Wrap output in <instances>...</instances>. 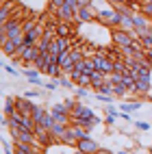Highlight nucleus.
I'll use <instances>...</instances> for the list:
<instances>
[{"label":"nucleus","instance_id":"nucleus-9","mask_svg":"<svg viewBox=\"0 0 152 154\" xmlns=\"http://www.w3.org/2000/svg\"><path fill=\"white\" fill-rule=\"evenodd\" d=\"M57 17H59V22H70V24H74L76 13H74V9L70 7V5H63V7L57 11Z\"/></svg>","mask_w":152,"mask_h":154},{"label":"nucleus","instance_id":"nucleus-25","mask_svg":"<svg viewBox=\"0 0 152 154\" xmlns=\"http://www.w3.org/2000/svg\"><path fill=\"white\" fill-rule=\"evenodd\" d=\"M2 67H5L7 74H11V76H15V78H17V76H22V69H17V67H13V65H9V63H5Z\"/></svg>","mask_w":152,"mask_h":154},{"label":"nucleus","instance_id":"nucleus-39","mask_svg":"<svg viewBox=\"0 0 152 154\" xmlns=\"http://www.w3.org/2000/svg\"><path fill=\"white\" fill-rule=\"evenodd\" d=\"M42 154H44V152H42Z\"/></svg>","mask_w":152,"mask_h":154},{"label":"nucleus","instance_id":"nucleus-20","mask_svg":"<svg viewBox=\"0 0 152 154\" xmlns=\"http://www.w3.org/2000/svg\"><path fill=\"white\" fill-rule=\"evenodd\" d=\"M74 96H76V100H83V102H87V100L91 98V94H89V87H76Z\"/></svg>","mask_w":152,"mask_h":154},{"label":"nucleus","instance_id":"nucleus-5","mask_svg":"<svg viewBox=\"0 0 152 154\" xmlns=\"http://www.w3.org/2000/svg\"><path fill=\"white\" fill-rule=\"evenodd\" d=\"M39 74H42V72H39L37 67H24V69H22V76L28 80L30 85H35V87H44V80L39 78Z\"/></svg>","mask_w":152,"mask_h":154},{"label":"nucleus","instance_id":"nucleus-24","mask_svg":"<svg viewBox=\"0 0 152 154\" xmlns=\"http://www.w3.org/2000/svg\"><path fill=\"white\" fill-rule=\"evenodd\" d=\"M107 83H111V85H122V74H117V72L107 74Z\"/></svg>","mask_w":152,"mask_h":154},{"label":"nucleus","instance_id":"nucleus-32","mask_svg":"<svg viewBox=\"0 0 152 154\" xmlns=\"http://www.w3.org/2000/svg\"><path fill=\"white\" fill-rule=\"evenodd\" d=\"M135 126H137L139 130H150V124H148V122H135Z\"/></svg>","mask_w":152,"mask_h":154},{"label":"nucleus","instance_id":"nucleus-17","mask_svg":"<svg viewBox=\"0 0 152 154\" xmlns=\"http://www.w3.org/2000/svg\"><path fill=\"white\" fill-rule=\"evenodd\" d=\"M94 98L98 100V102H104V104H115V96H107V94H102V91H94Z\"/></svg>","mask_w":152,"mask_h":154},{"label":"nucleus","instance_id":"nucleus-11","mask_svg":"<svg viewBox=\"0 0 152 154\" xmlns=\"http://www.w3.org/2000/svg\"><path fill=\"white\" fill-rule=\"evenodd\" d=\"M17 141H22V143H39L37 137H35V132H30V130H22V132H17V135L13 137V143ZM42 146V143H39Z\"/></svg>","mask_w":152,"mask_h":154},{"label":"nucleus","instance_id":"nucleus-2","mask_svg":"<svg viewBox=\"0 0 152 154\" xmlns=\"http://www.w3.org/2000/svg\"><path fill=\"white\" fill-rule=\"evenodd\" d=\"M89 22H96V11H94L91 7H80L78 11H76L74 24L80 26V24H89Z\"/></svg>","mask_w":152,"mask_h":154},{"label":"nucleus","instance_id":"nucleus-33","mask_svg":"<svg viewBox=\"0 0 152 154\" xmlns=\"http://www.w3.org/2000/svg\"><path fill=\"white\" fill-rule=\"evenodd\" d=\"M76 2H78L80 7H89V5H91V0H76Z\"/></svg>","mask_w":152,"mask_h":154},{"label":"nucleus","instance_id":"nucleus-23","mask_svg":"<svg viewBox=\"0 0 152 154\" xmlns=\"http://www.w3.org/2000/svg\"><path fill=\"white\" fill-rule=\"evenodd\" d=\"M39 24L35 22V20H24V22H22V28H24V35L26 33H30V30H35Z\"/></svg>","mask_w":152,"mask_h":154},{"label":"nucleus","instance_id":"nucleus-38","mask_svg":"<svg viewBox=\"0 0 152 154\" xmlns=\"http://www.w3.org/2000/svg\"><path fill=\"white\" fill-rule=\"evenodd\" d=\"M117 154H133L130 150H122V152H117Z\"/></svg>","mask_w":152,"mask_h":154},{"label":"nucleus","instance_id":"nucleus-18","mask_svg":"<svg viewBox=\"0 0 152 154\" xmlns=\"http://www.w3.org/2000/svg\"><path fill=\"white\" fill-rule=\"evenodd\" d=\"M76 143H78V141H76V137H74V132L67 128L65 135L61 137V146H76Z\"/></svg>","mask_w":152,"mask_h":154},{"label":"nucleus","instance_id":"nucleus-27","mask_svg":"<svg viewBox=\"0 0 152 154\" xmlns=\"http://www.w3.org/2000/svg\"><path fill=\"white\" fill-rule=\"evenodd\" d=\"M57 87H61V85H59V80H52V78H50L48 83H44V89H46V91H54Z\"/></svg>","mask_w":152,"mask_h":154},{"label":"nucleus","instance_id":"nucleus-21","mask_svg":"<svg viewBox=\"0 0 152 154\" xmlns=\"http://www.w3.org/2000/svg\"><path fill=\"white\" fill-rule=\"evenodd\" d=\"M76 87H89L91 89V74H80V78L76 80Z\"/></svg>","mask_w":152,"mask_h":154},{"label":"nucleus","instance_id":"nucleus-1","mask_svg":"<svg viewBox=\"0 0 152 154\" xmlns=\"http://www.w3.org/2000/svg\"><path fill=\"white\" fill-rule=\"evenodd\" d=\"M111 42H113V46H117V48H126V46H135L137 39L133 37V33H126V30H122V28H115V30H111Z\"/></svg>","mask_w":152,"mask_h":154},{"label":"nucleus","instance_id":"nucleus-15","mask_svg":"<svg viewBox=\"0 0 152 154\" xmlns=\"http://www.w3.org/2000/svg\"><path fill=\"white\" fill-rule=\"evenodd\" d=\"M50 113H52L54 117H59V115H70V111H67V106L63 104V102H57V104H52V106H50Z\"/></svg>","mask_w":152,"mask_h":154},{"label":"nucleus","instance_id":"nucleus-30","mask_svg":"<svg viewBox=\"0 0 152 154\" xmlns=\"http://www.w3.org/2000/svg\"><path fill=\"white\" fill-rule=\"evenodd\" d=\"M5 154H17V152H13V143L9 139H5Z\"/></svg>","mask_w":152,"mask_h":154},{"label":"nucleus","instance_id":"nucleus-14","mask_svg":"<svg viewBox=\"0 0 152 154\" xmlns=\"http://www.w3.org/2000/svg\"><path fill=\"white\" fill-rule=\"evenodd\" d=\"M2 111H5V115L9 117V115H13V113L17 111L15 109V100L11 98V96H5V106H2Z\"/></svg>","mask_w":152,"mask_h":154},{"label":"nucleus","instance_id":"nucleus-6","mask_svg":"<svg viewBox=\"0 0 152 154\" xmlns=\"http://www.w3.org/2000/svg\"><path fill=\"white\" fill-rule=\"evenodd\" d=\"M42 57V50H39L37 46H28V50L24 52V59H22V65L24 67H30V65H35V61Z\"/></svg>","mask_w":152,"mask_h":154},{"label":"nucleus","instance_id":"nucleus-10","mask_svg":"<svg viewBox=\"0 0 152 154\" xmlns=\"http://www.w3.org/2000/svg\"><path fill=\"white\" fill-rule=\"evenodd\" d=\"M59 65L63 67V76H65V74H70V72L74 69V65H76V63L72 61V54H70V50H67V52H61V54H59Z\"/></svg>","mask_w":152,"mask_h":154},{"label":"nucleus","instance_id":"nucleus-37","mask_svg":"<svg viewBox=\"0 0 152 154\" xmlns=\"http://www.w3.org/2000/svg\"><path fill=\"white\" fill-rule=\"evenodd\" d=\"M146 57H148V59L152 61V50H146Z\"/></svg>","mask_w":152,"mask_h":154},{"label":"nucleus","instance_id":"nucleus-12","mask_svg":"<svg viewBox=\"0 0 152 154\" xmlns=\"http://www.w3.org/2000/svg\"><path fill=\"white\" fill-rule=\"evenodd\" d=\"M44 74H46V76H50L52 80H59L61 76H63V67H61L59 63H50V65H46Z\"/></svg>","mask_w":152,"mask_h":154},{"label":"nucleus","instance_id":"nucleus-7","mask_svg":"<svg viewBox=\"0 0 152 154\" xmlns=\"http://www.w3.org/2000/svg\"><path fill=\"white\" fill-rule=\"evenodd\" d=\"M35 106L37 104H33V100H28V98H15V109L22 113V115H33Z\"/></svg>","mask_w":152,"mask_h":154},{"label":"nucleus","instance_id":"nucleus-22","mask_svg":"<svg viewBox=\"0 0 152 154\" xmlns=\"http://www.w3.org/2000/svg\"><path fill=\"white\" fill-rule=\"evenodd\" d=\"M63 5H65V0H48V9H50L52 13H57Z\"/></svg>","mask_w":152,"mask_h":154},{"label":"nucleus","instance_id":"nucleus-16","mask_svg":"<svg viewBox=\"0 0 152 154\" xmlns=\"http://www.w3.org/2000/svg\"><path fill=\"white\" fill-rule=\"evenodd\" d=\"M141 109V102H119V111H124V113H133V111H139Z\"/></svg>","mask_w":152,"mask_h":154},{"label":"nucleus","instance_id":"nucleus-4","mask_svg":"<svg viewBox=\"0 0 152 154\" xmlns=\"http://www.w3.org/2000/svg\"><path fill=\"white\" fill-rule=\"evenodd\" d=\"M76 148H78L80 154H96V152L100 150V143L94 141L91 137H87V139H80V141L76 143Z\"/></svg>","mask_w":152,"mask_h":154},{"label":"nucleus","instance_id":"nucleus-28","mask_svg":"<svg viewBox=\"0 0 152 154\" xmlns=\"http://www.w3.org/2000/svg\"><path fill=\"white\" fill-rule=\"evenodd\" d=\"M139 11L152 20V2H148V5H141V7H139Z\"/></svg>","mask_w":152,"mask_h":154},{"label":"nucleus","instance_id":"nucleus-19","mask_svg":"<svg viewBox=\"0 0 152 154\" xmlns=\"http://www.w3.org/2000/svg\"><path fill=\"white\" fill-rule=\"evenodd\" d=\"M113 96H115L117 100H122V98H128L130 91H128L124 85H113Z\"/></svg>","mask_w":152,"mask_h":154},{"label":"nucleus","instance_id":"nucleus-8","mask_svg":"<svg viewBox=\"0 0 152 154\" xmlns=\"http://www.w3.org/2000/svg\"><path fill=\"white\" fill-rule=\"evenodd\" d=\"M150 89H152V83H150V80H137V83L133 85V89H130V96L144 98V96H148Z\"/></svg>","mask_w":152,"mask_h":154},{"label":"nucleus","instance_id":"nucleus-31","mask_svg":"<svg viewBox=\"0 0 152 154\" xmlns=\"http://www.w3.org/2000/svg\"><path fill=\"white\" fill-rule=\"evenodd\" d=\"M37 96H39V91H37V89H28L26 94H24V98H28V100H33V98H37Z\"/></svg>","mask_w":152,"mask_h":154},{"label":"nucleus","instance_id":"nucleus-34","mask_svg":"<svg viewBox=\"0 0 152 154\" xmlns=\"http://www.w3.org/2000/svg\"><path fill=\"white\" fill-rule=\"evenodd\" d=\"M96 154H113V152H111V150H107V148H100Z\"/></svg>","mask_w":152,"mask_h":154},{"label":"nucleus","instance_id":"nucleus-29","mask_svg":"<svg viewBox=\"0 0 152 154\" xmlns=\"http://www.w3.org/2000/svg\"><path fill=\"white\" fill-rule=\"evenodd\" d=\"M76 102H78V100H76V98H70V96H67V98H65V100H63V104H65V106H67V111H70V113H72V109H74V106H76Z\"/></svg>","mask_w":152,"mask_h":154},{"label":"nucleus","instance_id":"nucleus-26","mask_svg":"<svg viewBox=\"0 0 152 154\" xmlns=\"http://www.w3.org/2000/svg\"><path fill=\"white\" fill-rule=\"evenodd\" d=\"M139 44L144 46L146 50H152V35H144V37H139Z\"/></svg>","mask_w":152,"mask_h":154},{"label":"nucleus","instance_id":"nucleus-13","mask_svg":"<svg viewBox=\"0 0 152 154\" xmlns=\"http://www.w3.org/2000/svg\"><path fill=\"white\" fill-rule=\"evenodd\" d=\"M57 37L72 39V24L70 22H57Z\"/></svg>","mask_w":152,"mask_h":154},{"label":"nucleus","instance_id":"nucleus-3","mask_svg":"<svg viewBox=\"0 0 152 154\" xmlns=\"http://www.w3.org/2000/svg\"><path fill=\"white\" fill-rule=\"evenodd\" d=\"M91 59H94V63H96V69L104 72V74H113V61L107 54H94Z\"/></svg>","mask_w":152,"mask_h":154},{"label":"nucleus","instance_id":"nucleus-36","mask_svg":"<svg viewBox=\"0 0 152 154\" xmlns=\"http://www.w3.org/2000/svg\"><path fill=\"white\" fill-rule=\"evenodd\" d=\"M137 2H139V7H141V5H148V2H152V0H137Z\"/></svg>","mask_w":152,"mask_h":154},{"label":"nucleus","instance_id":"nucleus-35","mask_svg":"<svg viewBox=\"0 0 152 154\" xmlns=\"http://www.w3.org/2000/svg\"><path fill=\"white\" fill-rule=\"evenodd\" d=\"M117 115H119V117H122V119H126V122H128V119H130V115H128V113H124V111H122V113H117Z\"/></svg>","mask_w":152,"mask_h":154}]
</instances>
